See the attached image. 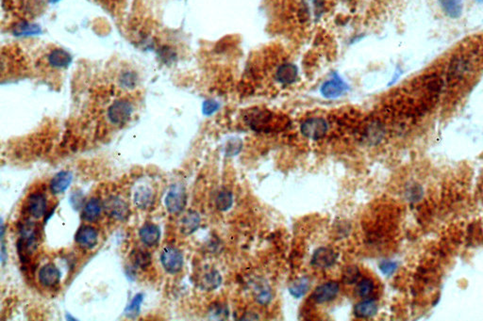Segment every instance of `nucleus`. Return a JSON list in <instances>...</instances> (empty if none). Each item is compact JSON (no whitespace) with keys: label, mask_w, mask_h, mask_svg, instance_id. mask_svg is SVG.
I'll return each instance as SVG.
<instances>
[{"label":"nucleus","mask_w":483,"mask_h":321,"mask_svg":"<svg viewBox=\"0 0 483 321\" xmlns=\"http://www.w3.org/2000/svg\"><path fill=\"white\" fill-rule=\"evenodd\" d=\"M104 212L103 203L98 198L89 200L82 209L81 218L86 222H97Z\"/></svg>","instance_id":"obj_16"},{"label":"nucleus","mask_w":483,"mask_h":321,"mask_svg":"<svg viewBox=\"0 0 483 321\" xmlns=\"http://www.w3.org/2000/svg\"><path fill=\"white\" fill-rule=\"evenodd\" d=\"M340 290L339 283L336 282H328V283H323L316 287V290L314 291L311 299L314 302L316 303H325V302H329L333 301L335 298L338 295Z\"/></svg>","instance_id":"obj_12"},{"label":"nucleus","mask_w":483,"mask_h":321,"mask_svg":"<svg viewBox=\"0 0 483 321\" xmlns=\"http://www.w3.org/2000/svg\"><path fill=\"white\" fill-rule=\"evenodd\" d=\"M134 111V107L128 98H120L112 102L107 110L109 122L117 127H121L129 122Z\"/></svg>","instance_id":"obj_3"},{"label":"nucleus","mask_w":483,"mask_h":321,"mask_svg":"<svg viewBox=\"0 0 483 321\" xmlns=\"http://www.w3.org/2000/svg\"><path fill=\"white\" fill-rule=\"evenodd\" d=\"M222 283V277L217 270H208L200 277V286L206 291L218 288Z\"/></svg>","instance_id":"obj_24"},{"label":"nucleus","mask_w":483,"mask_h":321,"mask_svg":"<svg viewBox=\"0 0 483 321\" xmlns=\"http://www.w3.org/2000/svg\"><path fill=\"white\" fill-rule=\"evenodd\" d=\"M19 239L17 241V251L22 265L26 266L31 261V255L38 248L41 233L38 225L27 221L20 227Z\"/></svg>","instance_id":"obj_2"},{"label":"nucleus","mask_w":483,"mask_h":321,"mask_svg":"<svg viewBox=\"0 0 483 321\" xmlns=\"http://www.w3.org/2000/svg\"><path fill=\"white\" fill-rule=\"evenodd\" d=\"M329 129L328 122L323 118H309L304 121L300 126V130L304 137L309 140L317 141L325 137Z\"/></svg>","instance_id":"obj_8"},{"label":"nucleus","mask_w":483,"mask_h":321,"mask_svg":"<svg viewBox=\"0 0 483 321\" xmlns=\"http://www.w3.org/2000/svg\"><path fill=\"white\" fill-rule=\"evenodd\" d=\"M73 174L68 171H62L55 174L49 183V189L53 194L65 192L71 185Z\"/></svg>","instance_id":"obj_20"},{"label":"nucleus","mask_w":483,"mask_h":321,"mask_svg":"<svg viewBox=\"0 0 483 321\" xmlns=\"http://www.w3.org/2000/svg\"><path fill=\"white\" fill-rule=\"evenodd\" d=\"M443 11L451 18H458L463 13V0H439Z\"/></svg>","instance_id":"obj_27"},{"label":"nucleus","mask_w":483,"mask_h":321,"mask_svg":"<svg viewBox=\"0 0 483 321\" xmlns=\"http://www.w3.org/2000/svg\"><path fill=\"white\" fill-rule=\"evenodd\" d=\"M232 204H233V196H232V193L229 190L220 191L215 199L216 208L221 212L228 211L232 207Z\"/></svg>","instance_id":"obj_30"},{"label":"nucleus","mask_w":483,"mask_h":321,"mask_svg":"<svg viewBox=\"0 0 483 321\" xmlns=\"http://www.w3.org/2000/svg\"><path fill=\"white\" fill-rule=\"evenodd\" d=\"M143 302H144V295L143 294H137L131 300L129 306L126 309V314L129 316H135V315H138L140 313V309L142 306Z\"/></svg>","instance_id":"obj_32"},{"label":"nucleus","mask_w":483,"mask_h":321,"mask_svg":"<svg viewBox=\"0 0 483 321\" xmlns=\"http://www.w3.org/2000/svg\"><path fill=\"white\" fill-rule=\"evenodd\" d=\"M158 55H159V58H161V61L165 65L173 63L177 58V53L174 51L172 47H169V46L161 47L158 51Z\"/></svg>","instance_id":"obj_33"},{"label":"nucleus","mask_w":483,"mask_h":321,"mask_svg":"<svg viewBox=\"0 0 483 321\" xmlns=\"http://www.w3.org/2000/svg\"><path fill=\"white\" fill-rule=\"evenodd\" d=\"M75 241L82 250H93L98 243V232L91 225H81L76 233Z\"/></svg>","instance_id":"obj_9"},{"label":"nucleus","mask_w":483,"mask_h":321,"mask_svg":"<svg viewBox=\"0 0 483 321\" xmlns=\"http://www.w3.org/2000/svg\"><path fill=\"white\" fill-rule=\"evenodd\" d=\"M168 212L172 215H179L185 209L187 205V193L184 186L176 184L170 188L164 200Z\"/></svg>","instance_id":"obj_5"},{"label":"nucleus","mask_w":483,"mask_h":321,"mask_svg":"<svg viewBox=\"0 0 483 321\" xmlns=\"http://www.w3.org/2000/svg\"><path fill=\"white\" fill-rule=\"evenodd\" d=\"M161 263L163 270L169 274L180 273L183 265L184 258L181 250L174 246H165L161 252Z\"/></svg>","instance_id":"obj_4"},{"label":"nucleus","mask_w":483,"mask_h":321,"mask_svg":"<svg viewBox=\"0 0 483 321\" xmlns=\"http://www.w3.org/2000/svg\"><path fill=\"white\" fill-rule=\"evenodd\" d=\"M361 276L360 270L357 266H349L343 273V282L347 284H353Z\"/></svg>","instance_id":"obj_31"},{"label":"nucleus","mask_w":483,"mask_h":321,"mask_svg":"<svg viewBox=\"0 0 483 321\" xmlns=\"http://www.w3.org/2000/svg\"><path fill=\"white\" fill-rule=\"evenodd\" d=\"M382 136H383V129L380 123L376 122L368 127L366 139L368 141H371L372 143L380 142Z\"/></svg>","instance_id":"obj_35"},{"label":"nucleus","mask_w":483,"mask_h":321,"mask_svg":"<svg viewBox=\"0 0 483 321\" xmlns=\"http://www.w3.org/2000/svg\"><path fill=\"white\" fill-rule=\"evenodd\" d=\"M219 109V104L214 100H206L202 106V112L206 116L213 115Z\"/></svg>","instance_id":"obj_36"},{"label":"nucleus","mask_w":483,"mask_h":321,"mask_svg":"<svg viewBox=\"0 0 483 321\" xmlns=\"http://www.w3.org/2000/svg\"><path fill=\"white\" fill-rule=\"evenodd\" d=\"M337 261V254L334 250L322 247L314 252L311 264L318 269H328L332 267Z\"/></svg>","instance_id":"obj_14"},{"label":"nucleus","mask_w":483,"mask_h":321,"mask_svg":"<svg viewBox=\"0 0 483 321\" xmlns=\"http://www.w3.org/2000/svg\"><path fill=\"white\" fill-rule=\"evenodd\" d=\"M374 289H375V283L373 280L370 278H364L357 283V286L355 288V294L360 298L367 299L373 294Z\"/></svg>","instance_id":"obj_29"},{"label":"nucleus","mask_w":483,"mask_h":321,"mask_svg":"<svg viewBox=\"0 0 483 321\" xmlns=\"http://www.w3.org/2000/svg\"><path fill=\"white\" fill-rule=\"evenodd\" d=\"M139 238L143 244L149 248H153L159 244L161 239V230L156 224L148 222L142 226L139 231Z\"/></svg>","instance_id":"obj_15"},{"label":"nucleus","mask_w":483,"mask_h":321,"mask_svg":"<svg viewBox=\"0 0 483 321\" xmlns=\"http://www.w3.org/2000/svg\"><path fill=\"white\" fill-rule=\"evenodd\" d=\"M210 318L212 319H225L229 316V310L224 304H213L209 310Z\"/></svg>","instance_id":"obj_34"},{"label":"nucleus","mask_w":483,"mask_h":321,"mask_svg":"<svg viewBox=\"0 0 483 321\" xmlns=\"http://www.w3.org/2000/svg\"><path fill=\"white\" fill-rule=\"evenodd\" d=\"M298 77L297 67L293 63H284L281 65L276 73V78L279 83L283 85H290L297 81Z\"/></svg>","instance_id":"obj_22"},{"label":"nucleus","mask_w":483,"mask_h":321,"mask_svg":"<svg viewBox=\"0 0 483 321\" xmlns=\"http://www.w3.org/2000/svg\"><path fill=\"white\" fill-rule=\"evenodd\" d=\"M272 301V293L269 289H262L256 295V302L261 305L268 304Z\"/></svg>","instance_id":"obj_38"},{"label":"nucleus","mask_w":483,"mask_h":321,"mask_svg":"<svg viewBox=\"0 0 483 321\" xmlns=\"http://www.w3.org/2000/svg\"><path fill=\"white\" fill-rule=\"evenodd\" d=\"M13 33L14 36H17V37L35 36L42 33V28L37 24H33L29 22H20L13 27Z\"/></svg>","instance_id":"obj_26"},{"label":"nucleus","mask_w":483,"mask_h":321,"mask_svg":"<svg viewBox=\"0 0 483 321\" xmlns=\"http://www.w3.org/2000/svg\"><path fill=\"white\" fill-rule=\"evenodd\" d=\"M309 285H310V283H309V279L307 277H302V278H299L296 282H294L291 284L289 292L293 297L298 299V298L303 297L308 292Z\"/></svg>","instance_id":"obj_28"},{"label":"nucleus","mask_w":483,"mask_h":321,"mask_svg":"<svg viewBox=\"0 0 483 321\" xmlns=\"http://www.w3.org/2000/svg\"><path fill=\"white\" fill-rule=\"evenodd\" d=\"M73 61L71 54L63 48H55L47 55V62L54 69H65Z\"/></svg>","instance_id":"obj_18"},{"label":"nucleus","mask_w":483,"mask_h":321,"mask_svg":"<svg viewBox=\"0 0 483 321\" xmlns=\"http://www.w3.org/2000/svg\"><path fill=\"white\" fill-rule=\"evenodd\" d=\"M49 1H50L51 3H57V2H58V1H60V0H49Z\"/></svg>","instance_id":"obj_40"},{"label":"nucleus","mask_w":483,"mask_h":321,"mask_svg":"<svg viewBox=\"0 0 483 321\" xmlns=\"http://www.w3.org/2000/svg\"><path fill=\"white\" fill-rule=\"evenodd\" d=\"M201 223L200 215L196 211L189 210L187 211L181 219L180 229L181 233L184 236H190L200 228Z\"/></svg>","instance_id":"obj_19"},{"label":"nucleus","mask_w":483,"mask_h":321,"mask_svg":"<svg viewBox=\"0 0 483 321\" xmlns=\"http://www.w3.org/2000/svg\"><path fill=\"white\" fill-rule=\"evenodd\" d=\"M477 2H479V3H483V0H477Z\"/></svg>","instance_id":"obj_41"},{"label":"nucleus","mask_w":483,"mask_h":321,"mask_svg":"<svg viewBox=\"0 0 483 321\" xmlns=\"http://www.w3.org/2000/svg\"><path fill=\"white\" fill-rule=\"evenodd\" d=\"M38 281L45 288H54L61 282V272L56 265L48 263L43 266L38 272Z\"/></svg>","instance_id":"obj_11"},{"label":"nucleus","mask_w":483,"mask_h":321,"mask_svg":"<svg viewBox=\"0 0 483 321\" xmlns=\"http://www.w3.org/2000/svg\"><path fill=\"white\" fill-rule=\"evenodd\" d=\"M380 269L382 273L386 274V275H389V274H392L393 271L396 269V265L393 263V262H389V261H386V262H383V263L380 264Z\"/></svg>","instance_id":"obj_39"},{"label":"nucleus","mask_w":483,"mask_h":321,"mask_svg":"<svg viewBox=\"0 0 483 321\" xmlns=\"http://www.w3.org/2000/svg\"><path fill=\"white\" fill-rule=\"evenodd\" d=\"M104 213L108 218L124 221L127 220L130 214L128 203L120 197L110 196L103 203Z\"/></svg>","instance_id":"obj_6"},{"label":"nucleus","mask_w":483,"mask_h":321,"mask_svg":"<svg viewBox=\"0 0 483 321\" xmlns=\"http://www.w3.org/2000/svg\"><path fill=\"white\" fill-rule=\"evenodd\" d=\"M242 146H243V143L241 142V140L233 139L232 141H230L226 146V154L229 155H236L240 153Z\"/></svg>","instance_id":"obj_37"},{"label":"nucleus","mask_w":483,"mask_h":321,"mask_svg":"<svg viewBox=\"0 0 483 321\" xmlns=\"http://www.w3.org/2000/svg\"><path fill=\"white\" fill-rule=\"evenodd\" d=\"M133 200H134L135 206L138 208L146 210L153 205L154 194L149 186H140L136 189Z\"/></svg>","instance_id":"obj_21"},{"label":"nucleus","mask_w":483,"mask_h":321,"mask_svg":"<svg viewBox=\"0 0 483 321\" xmlns=\"http://www.w3.org/2000/svg\"><path fill=\"white\" fill-rule=\"evenodd\" d=\"M250 127L256 131H268L273 129L275 123V115L264 109H253L245 117Z\"/></svg>","instance_id":"obj_7"},{"label":"nucleus","mask_w":483,"mask_h":321,"mask_svg":"<svg viewBox=\"0 0 483 321\" xmlns=\"http://www.w3.org/2000/svg\"><path fill=\"white\" fill-rule=\"evenodd\" d=\"M483 65V48L470 45L460 49L451 58L446 73V85L457 89L467 84Z\"/></svg>","instance_id":"obj_1"},{"label":"nucleus","mask_w":483,"mask_h":321,"mask_svg":"<svg viewBox=\"0 0 483 321\" xmlns=\"http://www.w3.org/2000/svg\"><path fill=\"white\" fill-rule=\"evenodd\" d=\"M140 83L139 74L133 69H123L117 77V85L123 90L132 91Z\"/></svg>","instance_id":"obj_17"},{"label":"nucleus","mask_w":483,"mask_h":321,"mask_svg":"<svg viewBox=\"0 0 483 321\" xmlns=\"http://www.w3.org/2000/svg\"><path fill=\"white\" fill-rule=\"evenodd\" d=\"M348 90V86L338 77L336 74L334 77L323 84L320 91L322 95L328 99H333L343 95Z\"/></svg>","instance_id":"obj_13"},{"label":"nucleus","mask_w":483,"mask_h":321,"mask_svg":"<svg viewBox=\"0 0 483 321\" xmlns=\"http://www.w3.org/2000/svg\"><path fill=\"white\" fill-rule=\"evenodd\" d=\"M26 211L32 218L40 219L47 211V199L44 193L33 192L26 199Z\"/></svg>","instance_id":"obj_10"},{"label":"nucleus","mask_w":483,"mask_h":321,"mask_svg":"<svg viewBox=\"0 0 483 321\" xmlns=\"http://www.w3.org/2000/svg\"><path fill=\"white\" fill-rule=\"evenodd\" d=\"M378 312V304L374 300L366 299L363 302L356 304L354 314L359 318H369L372 317Z\"/></svg>","instance_id":"obj_25"},{"label":"nucleus","mask_w":483,"mask_h":321,"mask_svg":"<svg viewBox=\"0 0 483 321\" xmlns=\"http://www.w3.org/2000/svg\"><path fill=\"white\" fill-rule=\"evenodd\" d=\"M129 258L131 263L135 266V268L142 270L149 269L152 264V254L149 250H144L141 248L132 250Z\"/></svg>","instance_id":"obj_23"}]
</instances>
